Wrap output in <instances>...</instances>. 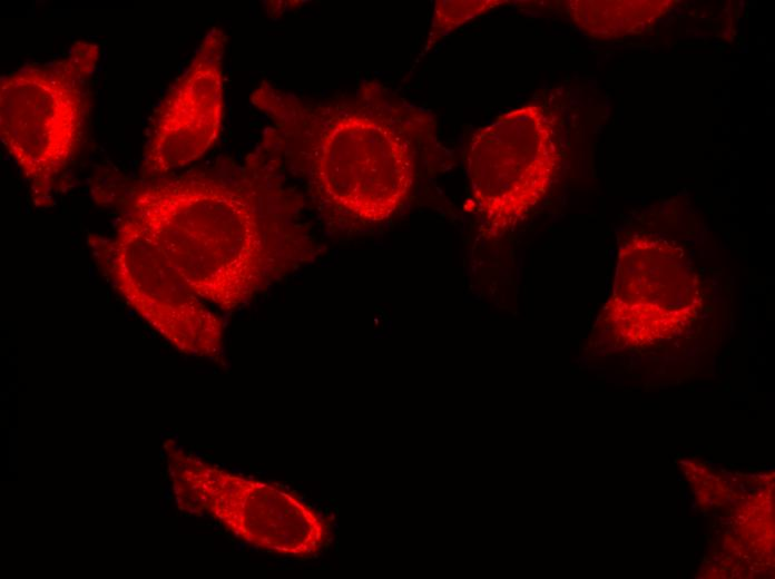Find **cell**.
Masks as SVG:
<instances>
[{"mask_svg": "<svg viewBox=\"0 0 775 579\" xmlns=\"http://www.w3.org/2000/svg\"><path fill=\"white\" fill-rule=\"evenodd\" d=\"M281 159L261 143L232 175L164 176L135 193L125 217L204 301L236 310L312 246Z\"/></svg>", "mask_w": 775, "mask_h": 579, "instance_id": "obj_1", "label": "cell"}, {"mask_svg": "<svg viewBox=\"0 0 775 579\" xmlns=\"http://www.w3.org/2000/svg\"><path fill=\"white\" fill-rule=\"evenodd\" d=\"M251 100L269 121L259 143L297 168L327 209L380 223L408 199L418 119L380 86L365 85L351 99L316 100L264 80Z\"/></svg>", "mask_w": 775, "mask_h": 579, "instance_id": "obj_2", "label": "cell"}, {"mask_svg": "<svg viewBox=\"0 0 775 579\" xmlns=\"http://www.w3.org/2000/svg\"><path fill=\"white\" fill-rule=\"evenodd\" d=\"M99 49L77 41L59 60L31 63L0 84V138L30 184L32 202H51L58 176L80 140L84 82L95 70Z\"/></svg>", "mask_w": 775, "mask_h": 579, "instance_id": "obj_3", "label": "cell"}, {"mask_svg": "<svg viewBox=\"0 0 775 579\" xmlns=\"http://www.w3.org/2000/svg\"><path fill=\"white\" fill-rule=\"evenodd\" d=\"M164 446L182 510L208 512L236 538L279 556L306 558L324 546L326 523L290 491L214 468L169 441Z\"/></svg>", "mask_w": 775, "mask_h": 579, "instance_id": "obj_4", "label": "cell"}, {"mask_svg": "<svg viewBox=\"0 0 775 579\" xmlns=\"http://www.w3.org/2000/svg\"><path fill=\"white\" fill-rule=\"evenodd\" d=\"M552 116L526 105L479 129L467 151L470 193L492 236L522 220L546 195L559 163Z\"/></svg>", "mask_w": 775, "mask_h": 579, "instance_id": "obj_5", "label": "cell"}, {"mask_svg": "<svg viewBox=\"0 0 775 579\" xmlns=\"http://www.w3.org/2000/svg\"><path fill=\"white\" fill-rule=\"evenodd\" d=\"M92 242L98 261L126 303L178 351L217 357L220 320L134 222L124 217L111 239Z\"/></svg>", "mask_w": 775, "mask_h": 579, "instance_id": "obj_6", "label": "cell"}, {"mask_svg": "<svg viewBox=\"0 0 775 579\" xmlns=\"http://www.w3.org/2000/svg\"><path fill=\"white\" fill-rule=\"evenodd\" d=\"M226 41L223 30L213 27L161 102L144 154V175L164 177L199 159L217 141L224 117Z\"/></svg>", "mask_w": 775, "mask_h": 579, "instance_id": "obj_7", "label": "cell"}, {"mask_svg": "<svg viewBox=\"0 0 775 579\" xmlns=\"http://www.w3.org/2000/svg\"><path fill=\"white\" fill-rule=\"evenodd\" d=\"M674 4L670 0L568 2L572 22L590 37L615 39L646 29Z\"/></svg>", "mask_w": 775, "mask_h": 579, "instance_id": "obj_8", "label": "cell"}, {"mask_svg": "<svg viewBox=\"0 0 775 579\" xmlns=\"http://www.w3.org/2000/svg\"><path fill=\"white\" fill-rule=\"evenodd\" d=\"M501 0H469V1H436L433 12L432 26L429 42L432 43L438 38L451 32L470 19L485 13L490 9L503 3Z\"/></svg>", "mask_w": 775, "mask_h": 579, "instance_id": "obj_9", "label": "cell"}]
</instances>
